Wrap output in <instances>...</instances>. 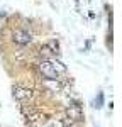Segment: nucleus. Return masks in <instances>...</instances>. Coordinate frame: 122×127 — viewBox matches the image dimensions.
<instances>
[{
  "instance_id": "1a4fd4ad",
  "label": "nucleus",
  "mask_w": 122,
  "mask_h": 127,
  "mask_svg": "<svg viewBox=\"0 0 122 127\" xmlns=\"http://www.w3.org/2000/svg\"><path fill=\"white\" fill-rule=\"evenodd\" d=\"M48 127H64V124H63L61 120H53V122H51Z\"/></svg>"
},
{
  "instance_id": "20e7f679",
  "label": "nucleus",
  "mask_w": 122,
  "mask_h": 127,
  "mask_svg": "<svg viewBox=\"0 0 122 127\" xmlns=\"http://www.w3.org/2000/svg\"><path fill=\"white\" fill-rule=\"evenodd\" d=\"M66 115H68V119L70 120H73V122H78V120H81L83 119V112H81V108L78 107V105H70V107L66 108Z\"/></svg>"
},
{
  "instance_id": "f257e3e1",
  "label": "nucleus",
  "mask_w": 122,
  "mask_h": 127,
  "mask_svg": "<svg viewBox=\"0 0 122 127\" xmlns=\"http://www.w3.org/2000/svg\"><path fill=\"white\" fill-rule=\"evenodd\" d=\"M39 71L42 73V76L46 80H58V73L49 63V59H42L39 63Z\"/></svg>"
},
{
  "instance_id": "6e6552de",
  "label": "nucleus",
  "mask_w": 122,
  "mask_h": 127,
  "mask_svg": "<svg viewBox=\"0 0 122 127\" xmlns=\"http://www.w3.org/2000/svg\"><path fill=\"white\" fill-rule=\"evenodd\" d=\"M102 102H103V93H98V97L95 98V105H93V107L100 108L102 107Z\"/></svg>"
},
{
  "instance_id": "f03ea898",
  "label": "nucleus",
  "mask_w": 122,
  "mask_h": 127,
  "mask_svg": "<svg viewBox=\"0 0 122 127\" xmlns=\"http://www.w3.org/2000/svg\"><path fill=\"white\" fill-rule=\"evenodd\" d=\"M12 95L15 100H19V102H27L32 98V90L30 88H24V87H19V85H15V87L12 88Z\"/></svg>"
},
{
  "instance_id": "7ed1b4c3",
  "label": "nucleus",
  "mask_w": 122,
  "mask_h": 127,
  "mask_svg": "<svg viewBox=\"0 0 122 127\" xmlns=\"http://www.w3.org/2000/svg\"><path fill=\"white\" fill-rule=\"evenodd\" d=\"M12 39L15 41L17 44H29L30 41H32V37H30V34L27 32V31H22V29H15L14 31V34H12Z\"/></svg>"
},
{
  "instance_id": "39448f33",
  "label": "nucleus",
  "mask_w": 122,
  "mask_h": 127,
  "mask_svg": "<svg viewBox=\"0 0 122 127\" xmlns=\"http://www.w3.org/2000/svg\"><path fill=\"white\" fill-rule=\"evenodd\" d=\"M49 63L53 64V68L56 69L58 75H60V73H66V66H64L61 61H58V59H49Z\"/></svg>"
},
{
  "instance_id": "0eeeda50",
  "label": "nucleus",
  "mask_w": 122,
  "mask_h": 127,
  "mask_svg": "<svg viewBox=\"0 0 122 127\" xmlns=\"http://www.w3.org/2000/svg\"><path fill=\"white\" fill-rule=\"evenodd\" d=\"M44 83H46V85H48L53 92H60V88H61L60 83H58L56 80H44Z\"/></svg>"
},
{
  "instance_id": "423d86ee",
  "label": "nucleus",
  "mask_w": 122,
  "mask_h": 127,
  "mask_svg": "<svg viewBox=\"0 0 122 127\" xmlns=\"http://www.w3.org/2000/svg\"><path fill=\"white\" fill-rule=\"evenodd\" d=\"M46 48L49 49L51 53H54V54H60V42L56 39H51L48 44H46Z\"/></svg>"
}]
</instances>
